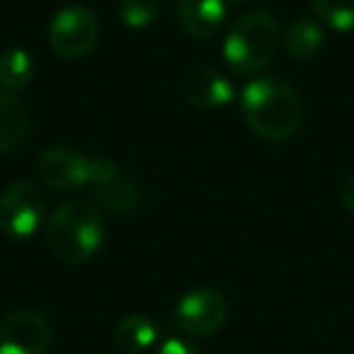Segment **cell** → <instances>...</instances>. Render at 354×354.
<instances>
[{"label":"cell","instance_id":"2","mask_svg":"<svg viewBox=\"0 0 354 354\" xmlns=\"http://www.w3.org/2000/svg\"><path fill=\"white\" fill-rule=\"evenodd\" d=\"M106 228L95 207L81 199L60 203L46 226V243L52 255L66 263L79 266L89 261L104 245Z\"/></svg>","mask_w":354,"mask_h":354},{"label":"cell","instance_id":"12","mask_svg":"<svg viewBox=\"0 0 354 354\" xmlns=\"http://www.w3.org/2000/svg\"><path fill=\"white\" fill-rule=\"evenodd\" d=\"M158 338L160 328L147 315H127L114 328V342L122 353H145L158 342Z\"/></svg>","mask_w":354,"mask_h":354},{"label":"cell","instance_id":"4","mask_svg":"<svg viewBox=\"0 0 354 354\" xmlns=\"http://www.w3.org/2000/svg\"><path fill=\"white\" fill-rule=\"evenodd\" d=\"M46 218V201L35 183L21 178L0 195V230L12 241L31 239Z\"/></svg>","mask_w":354,"mask_h":354},{"label":"cell","instance_id":"19","mask_svg":"<svg viewBox=\"0 0 354 354\" xmlns=\"http://www.w3.org/2000/svg\"><path fill=\"white\" fill-rule=\"evenodd\" d=\"M153 354H201V353H199V348H197L193 342H189V340H185V338H170V340L162 342V344L156 348V353Z\"/></svg>","mask_w":354,"mask_h":354},{"label":"cell","instance_id":"17","mask_svg":"<svg viewBox=\"0 0 354 354\" xmlns=\"http://www.w3.org/2000/svg\"><path fill=\"white\" fill-rule=\"evenodd\" d=\"M158 0H120V19L131 29H143L158 19Z\"/></svg>","mask_w":354,"mask_h":354},{"label":"cell","instance_id":"18","mask_svg":"<svg viewBox=\"0 0 354 354\" xmlns=\"http://www.w3.org/2000/svg\"><path fill=\"white\" fill-rule=\"evenodd\" d=\"M116 174H118V168L112 160H108V158L89 160V185L102 187V185L110 183Z\"/></svg>","mask_w":354,"mask_h":354},{"label":"cell","instance_id":"3","mask_svg":"<svg viewBox=\"0 0 354 354\" xmlns=\"http://www.w3.org/2000/svg\"><path fill=\"white\" fill-rule=\"evenodd\" d=\"M282 31L274 15L266 10L245 12L224 39V60L239 75L263 71L280 48Z\"/></svg>","mask_w":354,"mask_h":354},{"label":"cell","instance_id":"9","mask_svg":"<svg viewBox=\"0 0 354 354\" xmlns=\"http://www.w3.org/2000/svg\"><path fill=\"white\" fill-rule=\"evenodd\" d=\"M183 95L195 108H220L234 100V87L214 66L197 64L185 73Z\"/></svg>","mask_w":354,"mask_h":354},{"label":"cell","instance_id":"20","mask_svg":"<svg viewBox=\"0 0 354 354\" xmlns=\"http://www.w3.org/2000/svg\"><path fill=\"white\" fill-rule=\"evenodd\" d=\"M342 203H344V207H346V212H351L354 216V174L344 183V187H342Z\"/></svg>","mask_w":354,"mask_h":354},{"label":"cell","instance_id":"6","mask_svg":"<svg viewBox=\"0 0 354 354\" xmlns=\"http://www.w3.org/2000/svg\"><path fill=\"white\" fill-rule=\"evenodd\" d=\"M228 322V305L214 288H195L174 307L172 326L187 338H209Z\"/></svg>","mask_w":354,"mask_h":354},{"label":"cell","instance_id":"14","mask_svg":"<svg viewBox=\"0 0 354 354\" xmlns=\"http://www.w3.org/2000/svg\"><path fill=\"white\" fill-rule=\"evenodd\" d=\"M35 75L33 58L23 48H6L0 52V85L4 91H19L31 85Z\"/></svg>","mask_w":354,"mask_h":354},{"label":"cell","instance_id":"15","mask_svg":"<svg viewBox=\"0 0 354 354\" xmlns=\"http://www.w3.org/2000/svg\"><path fill=\"white\" fill-rule=\"evenodd\" d=\"M97 199L112 214L131 216L139 207V189L131 178L118 172L110 183L97 187Z\"/></svg>","mask_w":354,"mask_h":354},{"label":"cell","instance_id":"16","mask_svg":"<svg viewBox=\"0 0 354 354\" xmlns=\"http://www.w3.org/2000/svg\"><path fill=\"white\" fill-rule=\"evenodd\" d=\"M313 12L336 31H354V0H313Z\"/></svg>","mask_w":354,"mask_h":354},{"label":"cell","instance_id":"7","mask_svg":"<svg viewBox=\"0 0 354 354\" xmlns=\"http://www.w3.org/2000/svg\"><path fill=\"white\" fill-rule=\"evenodd\" d=\"M52 330L46 317L31 309H19L0 324V354H46Z\"/></svg>","mask_w":354,"mask_h":354},{"label":"cell","instance_id":"13","mask_svg":"<svg viewBox=\"0 0 354 354\" xmlns=\"http://www.w3.org/2000/svg\"><path fill=\"white\" fill-rule=\"evenodd\" d=\"M284 44H286V50L290 56H295L299 60H307V58H313L322 50L324 31L315 19L303 15L290 23Z\"/></svg>","mask_w":354,"mask_h":354},{"label":"cell","instance_id":"11","mask_svg":"<svg viewBox=\"0 0 354 354\" xmlns=\"http://www.w3.org/2000/svg\"><path fill=\"white\" fill-rule=\"evenodd\" d=\"M29 131L27 106L10 91H0V153L17 151Z\"/></svg>","mask_w":354,"mask_h":354},{"label":"cell","instance_id":"5","mask_svg":"<svg viewBox=\"0 0 354 354\" xmlns=\"http://www.w3.org/2000/svg\"><path fill=\"white\" fill-rule=\"evenodd\" d=\"M100 37V21L87 6L60 8L48 27V41L56 56L73 60L89 54Z\"/></svg>","mask_w":354,"mask_h":354},{"label":"cell","instance_id":"10","mask_svg":"<svg viewBox=\"0 0 354 354\" xmlns=\"http://www.w3.org/2000/svg\"><path fill=\"white\" fill-rule=\"evenodd\" d=\"M176 17L185 33L197 39L214 37L226 17L224 0H178Z\"/></svg>","mask_w":354,"mask_h":354},{"label":"cell","instance_id":"8","mask_svg":"<svg viewBox=\"0 0 354 354\" xmlns=\"http://www.w3.org/2000/svg\"><path fill=\"white\" fill-rule=\"evenodd\" d=\"M35 172L46 187L71 193L89 185V158L71 147H50L37 158Z\"/></svg>","mask_w":354,"mask_h":354},{"label":"cell","instance_id":"1","mask_svg":"<svg viewBox=\"0 0 354 354\" xmlns=\"http://www.w3.org/2000/svg\"><path fill=\"white\" fill-rule=\"evenodd\" d=\"M241 110L249 129L266 141H284L297 133L303 104L292 85L266 77L251 81L241 95Z\"/></svg>","mask_w":354,"mask_h":354},{"label":"cell","instance_id":"21","mask_svg":"<svg viewBox=\"0 0 354 354\" xmlns=\"http://www.w3.org/2000/svg\"><path fill=\"white\" fill-rule=\"evenodd\" d=\"M228 2H245V0H228Z\"/></svg>","mask_w":354,"mask_h":354}]
</instances>
